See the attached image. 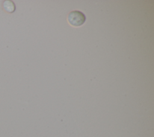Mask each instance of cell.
Here are the masks:
<instances>
[{
	"mask_svg": "<svg viewBox=\"0 0 154 137\" xmlns=\"http://www.w3.org/2000/svg\"><path fill=\"white\" fill-rule=\"evenodd\" d=\"M67 19L70 24L75 27H78L82 25L85 22L86 17L82 12L74 10L69 13Z\"/></svg>",
	"mask_w": 154,
	"mask_h": 137,
	"instance_id": "obj_1",
	"label": "cell"
},
{
	"mask_svg": "<svg viewBox=\"0 0 154 137\" xmlns=\"http://www.w3.org/2000/svg\"><path fill=\"white\" fill-rule=\"evenodd\" d=\"M7 4L5 2V4H7V6H5V9H6L7 11L10 12H13L15 10V5L11 1H7Z\"/></svg>",
	"mask_w": 154,
	"mask_h": 137,
	"instance_id": "obj_2",
	"label": "cell"
}]
</instances>
